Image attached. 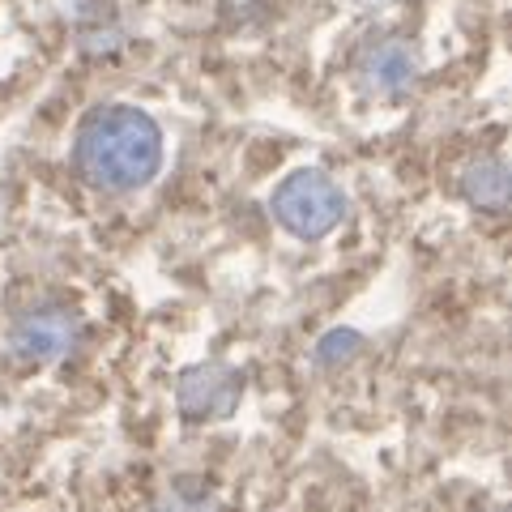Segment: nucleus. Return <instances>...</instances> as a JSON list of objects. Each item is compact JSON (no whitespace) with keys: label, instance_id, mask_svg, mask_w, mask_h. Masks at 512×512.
Masks as SVG:
<instances>
[{"label":"nucleus","instance_id":"6e6552de","mask_svg":"<svg viewBox=\"0 0 512 512\" xmlns=\"http://www.w3.org/2000/svg\"><path fill=\"white\" fill-rule=\"evenodd\" d=\"M355 350H359V333H350V329H338V333H329V338L316 346V359L333 367V363H346L350 355H355Z\"/></svg>","mask_w":512,"mask_h":512},{"label":"nucleus","instance_id":"0eeeda50","mask_svg":"<svg viewBox=\"0 0 512 512\" xmlns=\"http://www.w3.org/2000/svg\"><path fill=\"white\" fill-rule=\"evenodd\" d=\"M150 512H222L218 500L197 483H175Z\"/></svg>","mask_w":512,"mask_h":512},{"label":"nucleus","instance_id":"39448f33","mask_svg":"<svg viewBox=\"0 0 512 512\" xmlns=\"http://www.w3.org/2000/svg\"><path fill=\"white\" fill-rule=\"evenodd\" d=\"M363 69H367V82L384 94H402L414 82V52L402 39H380L367 47L363 56Z\"/></svg>","mask_w":512,"mask_h":512},{"label":"nucleus","instance_id":"423d86ee","mask_svg":"<svg viewBox=\"0 0 512 512\" xmlns=\"http://www.w3.org/2000/svg\"><path fill=\"white\" fill-rule=\"evenodd\" d=\"M461 188H466L470 205L500 214L504 205H508V167L500 163V158H478V163H470V171H466V180H461Z\"/></svg>","mask_w":512,"mask_h":512},{"label":"nucleus","instance_id":"7ed1b4c3","mask_svg":"<svg viewBox=\"0 0 512 512\" xmlns=\"http://www.w3.org/2000/svg\"><path fill=\"white\" fill-rule=\"evenodd\" d=\"M77 316L64 312V308H39V312H26L18 325H13V350L22 359H35V363H52L60 355H69L73 342H77Z\"/></svg>","mask_w":512,"mask_h":512},{"label":"nucleus","instance_id":"20e7f679","mask_svg":"<svg viewBox=\"0 0 512 512\" xmlns=\"http://www.w3.org/2000/svg\"><path fill=\"white\" fill-rule=\"evenodd\" d=\"M239 402V372L222 363H201L180 376V410L188 419H222Z\"/></svg>","mask_w":512,"mask_h":512},{"label":"nucleus","instance_id":"f03ea898","mask_svg":"<svg viewBox=\"0 0 512 512\" xmlns=\"http://www.w3.org/2000/svg\"><path fill=\"white\" fill-rule=\"evenodd\" d=\"M274 214L291 235L299 239H320L329 235L346 214L342 188L320 171H295L286 175L274 192Z\"/></svg>","mask_w":512,"mask_h":512},{"label":"nucleus","instance_id":"f257e3e1","mask_svg":"<svg viewBox=\"0 0 512 512\" xmlns=\"http://www.w3.org/2000/svg\"><path fill=\"white\" fill-rule=\"evenodd\" d=\"M158 158H163L158 124L137 107L94 111L77 137V167L90 184L111 192L141 188L158 171Z\"/></svg>","mask_w":512,"mask_h":512}]
</instances>
